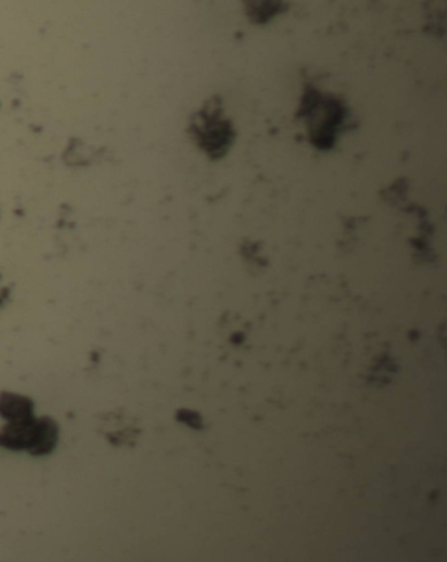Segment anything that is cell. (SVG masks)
Instances as JSON below:
<instances>
[{"instance_id":"cell-1","label":"cell","mask_w":447,"mask_h":562,"mask_svg":"<svg viewBox=\"0 0 447 562\" xmlns=\"http://www.w3.org/2000/svg\"><path fill=\"white\" fill-rule=\"evenodd\" d=\"M57 427L49 419H41L35 422L34 441H32L29 452L34 455L49 454L56 446Z\"/></svg>"}]
</instances>
